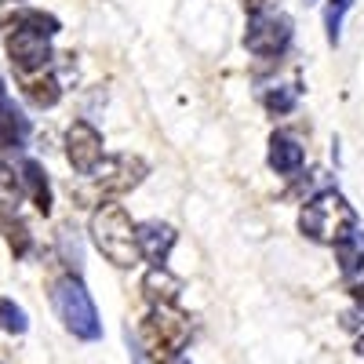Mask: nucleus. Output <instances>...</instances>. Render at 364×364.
<instances>
[{"mask_svg": "<svg viewBox=\"0 0 364 364\" xmlns=\"http://www.w3.org/2000/svg\"><path fill=\"white\" fill-rule=\"evenodd\" d=\"M58 18L48 11H18L15 18H8V58L18 70V77H33V73H48L51 66V37L58 33Z\"/></svg>", "mask_w": 364, "mask_h": 364, "instance_id": "f257e3e1", "label": "nucleus"}, {"mask_svg": "<svg viewBox=\"0 0 364 364\" xmlns=\"http://www.w3.org/2000/svg\"><path fill=\"white\" fill-rule=\"evenodd\" d=\"M87 233L95 240V248L120 269H132L139 266L142 252H139V226L132 223V215L124 211V204L117 200H106L91 211V223H87Z\"/></svg>", "mask_w": 364, "mask_h": 364, "instance_id": "f03ea898", "label": "nucleus"}, {"mask_svg": "<svg viewBox=\"0 0 364 364\" xmlns=\"http://www.w3.org/2000/svg\"><path fill=\"white\" fill-rule=\"evenodd\" d=\"M299 230L306 233L317 245H331L336 248L343 237H350L357 230V211L346 204V197L339 190H321L314 193L299 211Z\"/></svg>", "mask_w": 364, "mask_h": 364, "instance_id": "7ed1b4c3", "label": "nucleus"}, {"mask_svg": "<svg viewBox=\"0 0 364 364\" xmlns=\"http://www.w3.org/2000/svg\"><path fill=\"white\" fill-rule=\"evenodd\" d=\"M193 336L190 317L175 306H154L139 324V346L154 364H171L182 357Z\"/></svg>", "mask_w": 364, "mask_h": 364, "instance_id": "20e7f679", "label": "nucleus"}, {"mask_svg": "<svg viewBox=\"0 0 364 364\" xmlns=\"http://www.w3.org/2000/svg\"><path fill=\"white\" fill-rule=\"evenodd\" d=\"M51 306L58 314V321H63V328L70 331V336L84 339V343H95L102 339V321H99V310H95V302H91L87 288L80 277H63V281H55L51 288Z\"/></svg>", "mask_w": 364, "mask_h": 364, "instance_id": "39448f33", "label": "nucleus"}, {"mask_svg": "<svg viewBox=\"0 0 364 364\" xmlns=\"http://www.w3.org/2000/svg\"><path fill=\"white\" fill-rule=\"evenodd\" d=\"M291 44V18L288 15H255L248 18V29H245V48L259 58H273V55H284Z\"/></svg>", "mask_w": 364, "mask_h": 364, "instance_id": "423d86ee", "label": "nucleus"}, {"mask_svg": "<svg viewBox=\"0 0 364 364\" xmlns=\"http://www.w3.org/2000/svg\"><path fill=\"white\" fill-rule=\"evenodd\" d=\"M146 161L135 157V154H113V157H102V164L91 171L95 186L109 197H120V193H132L139 182L146 178Z\"/></svg>", "mask_w": 364, "mask_h": 364, "instance_id": "0eeeda50", "label": "nucleus"}, {"mask_svg": "<svg viewBox=\"0 0 364 364\" xmlns=\"http://www.w3.org/2000/svg\"><path fill=\"white\" fill-rule=\"evenodd\" d=\"M66 161L80 175H91L102 164V135L95 132V124L73 120V124L66 128Z\"/></svg>", "mask_w": 364, "mask_h": 364, "instance_id": "6e6552de", "label": "nucleus"}, {"mask_svg": "<svg viewBox=\"0 0 364 364\" xmlns=\"http://www.w3.org/2000/svg\"><path fill=\"white\" fill-rule=\"evenodd\" d=\"M175 240H178L175 226H168V223H161V219L139 223V252H142V259H149L154 266H164V262H168Z\"/></svg>", "mask_w": 364, "mask_h": 364, "instance_id": "1a4fd4ad", "label": "nucleus"}, {"mask_svg": "<svg viewBox=\"0 0 364 364\" xmlns=\"http://www.w3.org/2000/svg\"><path fill=\"white\" fill-rule=\"evenodd\" d=\"M142 295L149 306H175L178 295H182V281L168 266H149L146 277H142Z\"/></svg>", "mask_w": 364, "mask_h": 364, "instance_id": "9d476101", "label": "nucleus"}, {"mask_svg": "<svg viewBox=\"0 0 364 364\" xmlns=\"http://www.w3.org/2000/svg\"><path fill=\"white\" fill-rule=\"evenodd\" d=\"M18 171H22V186H26V193H29V197H33L37 211H41V215H51V182H48L44 164H41V161H33V157H26Z\"/></svg>", "mask_w": 364, "mask_h": 364, "instance_id": "9b49d317", "label": "nucleus"}, {"mask_svg": "<svg viewBox=\"0 0 364 364\" xmlns=\"http://www.w3.org/2000/svg\"><path fill=\"white\" fill-rule=\"evenodd\" d=\"M29 135V120L11 99H0V149H22Z\"/></svg>", "mask_w": 364, "mask_h": 364, "instance_id": "f8f14e48", "label": "nucleus"}, {"mask_svg": "<svg viewBox=\"0 0 364 364\" xmlns=\"http://www.w3.org/2000/svg\"><path fill=\"white\" fill-rule=\"evenodd\" d=\"M302 161H306V154H302V146L291 135L277 132V135L269 139V168L277 171V175H295L302 168Z\"/></svg>", "mask_w": 364, "mask_h": 364, "instance_id": "ddd939ff", "label": "nucleus"}, {"mask_svg": "<svg viewBox=\"0 0 364 364\" xmlns=\"http://www.w3.org/2000/svg\"><path fill=\"white\" fill-rule=\"evenodd\" d=\"M22 95H26L29 106L51 109V106H58V99H63V84H58L51 73H33V77H22Z\"/></svg>", "mask_w": 364, "mask_h": 364, "instance_id": "4468645a", "label": "nucleus"}, {"mask_svg": "<svg viewBox=\"0 0 364 364\" xmlns=\"http://www.w3.org/2000/svg\"><path fill=\"white\" fill-rule=\"evenodd\" d=\"M22 197H26V186H22V175L0 161V219H18V208H22Z\"/></svg>", "mask_w": 364, "mask_h": 364, "instance_id": "2eb2a0df", "label": "nucleus"}, {"mask_svg": "<svg viewBox=\"0 0 364 364\" xmlns=\"http://www.w3.org/2000/svg\"><path fill=\"white\" fill-rule=\"evenodd\" d=\"M336 259H339V273L346 281H357L364 273V230H353L350 237H343L336 245Z\"/></svg>", "mask_w": 364, "mask_h": 364, "instance_id": "dca6fc26", "label": "nucleus"}, {"mask_svg": "<svg viewBox=\"0 0 364 364\" xmlns=\"http://www.w3.org/2000/svg\"><path fill=\"white\" fill-rule=\"evenodd\" d=\"M0 230H4L8 248L15 252V259L29 255V248H33V237H29V230H26V223H22V219H0Z\"/></svg>", "mask_w": 364, "mask_h": 364, "instance_id": "f3484780", "label": "nucleus"}, {"mask_svg": "<svg viewBox=\"0 0 364 364\" xmlns=\"http://www.w3.org/2000/svg\"><path fill=\"white\" fill-rule=\"evenodd\" d=\"M58 252H63V262L73 269V277H77L80 266H84V252H80V237H77L73 226H63V230H58Z\"/></svg>", "mask_w": 364, "mask_h": 364, "instance_id": "a211bd4d", "label": "nucleus"}, {"mask_svg": "<svg viewBox=\"0 0 364 364\" xmlns=\"http://www.w3.org/2000/svg\"><path fill=\"white\" fill-rule=\"evenodd\" d=\"M266 109L269 113H277V117H284V113H291L295 109V102H299V87L295 84H281V87H273V91H266Z\"/></svg>", "mask_w": 364, "mask_h": 364, "instance_id": "6ab92c4d", "label": "nucleus"}, {"mask_svg": "<svg viewBox=\"0 0 364 364\" xmlns=\"http://www.w3.org/2000/svg\"><path fill=\"white\" fill-rule=\"evenodd\" d=\"M353 0H328V8H324V29H328V44L336 48L339 37H343V15L350 11Z\"/></svg>", "mask_w": 364, "mask_h": 364, "instance_id": "aec40b11", "label": "nucleus"}, {"mask_svg": "<svg viewBox=\"0 0 364 364\" xmlns=\"http://www.w3.org/2000/svg\"><path fill=\"white\" fill-rule=\"evenodd\" d=\"M0 328H4L8 336H22V331L29 328V321H26V310L18 306L15 299H0Z\"/></svg>", "mask_w": 364, "mask_h": 364, "instance_id": "412c9836", "label": "nucleus"}, {"mask_svg": "<svg viewBox=\"0 0 364 364\" xmlns=\"http://www.w3.org/2000/svg\"><path fill=\"white\" fill-rule=\"evenodd\" d=\"M240 8L248 11V18H255V15H266L273 8V0H240Z\"/></svg>", "mask_w": 364, "mask_h": 364, "instance_id": "4be33fe9", "label": "nucleus"}, {"mask_svg": "<svg viewBox=\"0 0 364 364\" xmlns=\"http://www.w3.org/2000/svg\"><path fill=\"white\" fill-rule=\"evenodd\" d=\"M350 295H353V302H357V306L364 310V273H360L357 281H350Z\"/></svg>", "mask_w": 364, "mask_h": 364, "instance_id": "5701e85b", "label": "nucleus"}, {"mask_svg": "<svg viewBox=\"0 0 364 364\" xmlns=\"http://www.w3.org/2000/svg\"><path fill=\"white\" fill-rule=\"evenodd\" d=\"M124 339H128V353H132V364H142V346H139V339H132V328L124 331Z\"/></svg>", "mask_w": 364, "mask_h": 364, "instance_id": "b1692460", "label": "nucleus"}, {"mask_svg": "<svg viewBox=\"0 0 364 364\" xmlns=\"http://www.w3.org/2000/svg\"><path fill=\"white\" fill-rule=\"evenodd\" d=\"M357 353L364 357V331H360V339H357Z\"/></svg>", "mask_w": 364, "mask_h": 364, "instance_id": "393cba45", "label": "nucleus"}, {"mask_svg": "<svg viewBox=\"0 0 364 364\" xmlns=\"http://www.w3.org/2000/svg\"><path fill=\"white\" fill-rule=\"evenodd\" d=\"M0 99H4V77H0Z\"/></svg>", "mask_w": 364, "mask_h": 364, "instance_id": "a878e982", "label": "nucleus"}, {"mask_svg": "<svg viewBox=\"0 0 364 364\" xmlns=\"http://www.w3.org/2000/svg\"><path fill=\"white\" fill-rule=\"evenodd\" d=\"M171 364H190V360H182V357H178V360H171Z\"/></svg>", "mask_w": 364, "mask_h": 364, "instance_id": "bb28decb", "label": "nucleus"}, {"mask_svg": "<svg viewBox=\"0 0 364 364\" xmlns=\"http://www.w3.org/2000/svg\"><path fill=\"white\" fill-rule=\"evenodd\" d=\"M0 4H15V0H0Z\"/></svg>", "mask_w": 364, "mask_h": 364, "instance_id": "cd10ccee", "label": "nucleus"}, {"mask_svg": "<svg viewBox=\"0 0 364 364\" xmlns=\"http://www.w3.org/2000/svg\"><path fill=\"white\" fill-rule=\"evenodd\" d=\"M306 4H314V0H306Z\"/></svg>", "mask_w": 364, "mask_h": 364, "instance_id": "c85d7f7f", "label": "nucleus"}]
</instances>
